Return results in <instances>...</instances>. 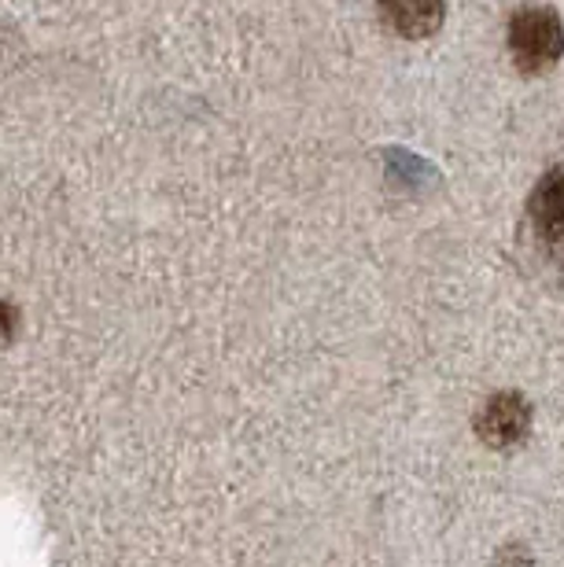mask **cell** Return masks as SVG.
<instances>
[{
    "label": "cell",
    "mask_w": 564,
    "mask_h": 567,
    "mask_svg": "<svg viewBox=\"0 0 564 567\" xmlns=\"http://www.w3.org/2000/svg\"><path fill=\"white\" fill-rule=\"evenodd\" d=\"M524 251L527 262L564 280V169H550L532 188L524 210Z\"/></svg>",
    "instance_id": "1"
},
{
    "label": "cell",
    "mask_w": 564,
    "mask_h": 567,
    "mask_svg": "<svg viewBox=\"0 0 564 567\" xmlns=\"http://www.w3.org/2000/svg\"><path fill=\"white\" fill-rule=\"evenodd\" d=\"M505 44H510L513 66L524 78L550 74L564 55V22L557 16V8H550V4L516 8L510 16Z\"/></svg>",
    "instance_id": "2"
},
{
    "label": "cell",
    "mask_w": 564,
    "mask_h": 567,
    "mask_svg": "<svg viewBox=\"0 0 564 567\" xmlns=\"http://www.w3.org/2000/svg\"><path fill=\"white\" fill-rule=\"evenodd\" d=\"M532 421H535V410L521 391H499L476 410L472 427H476V435L483 439V446L505 453V450H516L532 435Z\"/></svg>",
    "instance_id": "3"
},
{
    "label": "cell",
    "mask_w": 564,
    "mask_h": 567,
    "mask_svg": "<svg viewBox=\"0 0 564 567\" xmlns=\"http://www.w3.org/2000/svg\"><path fill=\"white\" fill-rule=\"evenodd\" d=\"M443 16V4H380V22L399 38H428L439 30Z\"/></svg>",
    "instance_id": "4"
},
{
    "label": "cell",
    "mask_w": 564,
    "mask_h": 567,
    "mask_svg": "<svg viewBox=\"0 0 564 567\" xmlns=\"http://www.w3.org/2000/svg\"><path fill=\"white\" fill-rule=\"evenodd\" d=\"M16 328H19V310L11 302L0 299V347L11 343V336H16Z\"/></svg>",
    "instance_id": "5"
}]
</instances>
